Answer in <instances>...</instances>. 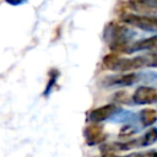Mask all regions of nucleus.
Wrapping results in <instances>:
<instances>
[{
  "mask_svg": "<svg viewBox=\"0 0 157 157\" xmlns=\"http://www.w3.org/2000/svg\"><path fill=\"white\" fill-rule=\"evenodd\" d=\"M118 112H119V107L114 103H109V104H105V105H102L99 108L91 110L87 115V119L91 123H101L103 120L110 119L112 117L117 115Z\"/></svg>",
  "mask_w": 157,
  "mask_h": 157,
  "instance_id": "obj_5",
  "label": "nucleus"
},
{
  "mask_svg": "<svg viewBox=\"0 0 157 157\" xmlns=\"http://www.w3.org/2000/svg\"><path fill=\"white\" fill-rule=\"evenodd\" d=\"M147 58H148V64H147V66L157 67V53L147 54Z\"/></svg>",
  "mask_w": 157,
  "mask_h": 157,
  "instance_id": "obj_13",
  "label": "nucleus"
},
{
  "mask_svg": "<svg viewBox=\"0 0 157 157\" xmlns=\"http://www.w3.org/2000/svg\"><path fill=\"white\" fill-rule=\"evenodd\" d=\"M120 20L130 26L137 27L142 31L157 32V15H136V13H124Z\"/></svg>",
  "mask_w": 157,
  "mask_h": 157,
  "instance_id": "obj_3",
  "label": "nucleus"
},
{
  "mask_svg": "<svg viewBox=\"0 0 157 157\" xmlns=\"http://www.w3.org/2000/svg\"><path fill=\"white\" fill-rule=\"evenodd\" d=\"M139 117H140V121L142 123L144 126H150L157 120V110L151 109V108H146V109H142L140 112Z\"/></svg>",
  "mask_w": 157,
  "mask_h": 157,
  "instance_id": "obj_10",
  "label": "nucleus"
},
{
  "mask_svg": "<svg viewBox=\"0 0 157 157\" xmlns=\"http://www.w3.org/2000/svg\"><path fill=\"white\" fill-rule=\"evenodd\" d=\"M121 157H157V151L150 150V151H144V152H134V153H129Z\"/></svg>",
  "mask_w": 157,
  "mask_h": 157,
  "instance_id": "obj_12",
  "label": "nucleus"
},
{
  "mask_svg": "<svg viewBox=\"0 0 157 157\" xmlns=\"http://www.w3.org/2000/svg\"><path fill=\"white\" fill-rule=\"evenodd\" d=\"M58 77H59V72H58L56 70H50V72H49V81H48V85H47V87H45L44 96H48V94L52 92L53 87H54L55 83H56Z\"/></svg>",
  "mask_w": 157,
  "mask_h": 157,
  "instance_id": "obj_11",
  "label": "nucleus"
},
{
  "mask_svg": "<svg viewBox=\"0 0 157 157\" xmlns=\"http://www.w3.org/2000/svg\"><path fill=\"white\" fill-rule=\"evenodd\" d=\"M135 104H151L157 102V90L150 86H140L132 94Z\"/></svg>",
  "mask_w": 157,
  "mask_h": 157,
  "instance_id": "obj_6",
  "label": "nucleus"
},
{
  "mask_svg": "<svg viewBox=\"0 0 157 157\" xmlns=\"http://www.w3.org/2000/svg\"><path fill=\"white\" fill-rule=\"evenodd\" d=\"M157 49V34L151 36L148 38H144L140 39L135 43H131L126 53H134V52H142V50H156Z\"/></svg>",
  "mask_w": 157,
  "mask_h": 157,
  "instance_id": "obj_7",
  "label": "nucleus"
},
{
  "mask_svg": "<svg viewBox=\"0 0 157 157\" xmlns=\"http://www.w3.org/2000/svg\"><path fill=\"white\" fill-rule=\"evenodd\" d=\"M150 6H152L153 9H157V0H145Z\"/></svg>",
  "mask_w": 157,
  "mask_h": 157,
  "instance_id": "obj_16",
  "label": "nucleus"
},
{
  "mask_svg": "<svg viewBox=\"0 0 157 157\" xmlns=\"http://www.w3.org/2000/svg\"><path fill=\"white\" fill-rule=\"evenodd\" d=\"M147 64H148L147 55L123 58V56H118L117 54H108L103 58V65L105 69L112 71H119V72H126L130 70L140 69V67L147 66Z\"/></svg>",
  "mask_w": 157,
  "mask_h": 157,
  "instance_id": "obj_2",
  "label": "nucleus"
},
{
  "mask_svg": "<svg viewBox=\"0 0 157 157\" xmlns=\"http://www.w3.org/2000/svg\"><path fill=\"white\" fill-rule=\"evenodd\" d=\"M136 82H141V72L115 74V75H109L102 80V85L105 87L131 86Z\"/></svg>",
  "mask_w": 157,
  "mask_h": 157,
  "instance_id": "obj_4",
  "label": "nucleus"
},
{
  "mask_svg": "<svg viewBox=\"0 0 157 157\" xmlns=\"http://www.w3.org/2000/svg\"><path fill=\"white\" fill-rule=\"evenodd\" d=\"M9 5H12V6H18V5H21V4H23V2H26L27 0H5Z\"/></svg>",
  "mask_w": 157,
  "mask_h": 157,
  "instance_id": "obj_14",
  "label": "nucleus"
},
{
  "mask_svg": "<svg viewBox=\"0 0 157 157\" xmlns=\"http://www.w3.org/2000/svg\"><path fill=\"white\" fill-rule=\"evenodd\" d=\"M135 32L124 25L110 22L104 28V39L109 44V48L114 52L126 53L128 47L131 44Z\"/></svg>",
  "mask_w": 157,
  "mask_h": 157,
  "instance_id": "obj_1",
  "label": "nucleus"
},
{
  "mask_svg": "<svg viewBox=\"0 0 157 157\" xmlns=\"http://www.w3.org/2000/svg\"><path fill=\"white\" fill-rule=\"evenodd\" d=\"M102 157H119V156H117L114 152H110V151H104Z\"/></svg>",
  "mask_w": 157,
  "mask_h": 157,
  "instance_id": "obj_15",
  "label": "nucleus"
},
{
  "mask_svg": "<svg viewBox=\"0 0 157 157\" xmlns=\"http://www.w3.org/2000/svg\"><path fill=\"white\" fill-rule=\"evenodd\" d=\"M85 137L87 141V145L93 146V145H98L101 142H103L105 140V134L103 132L102 126L99 125H90L85 129Z\"/></svg>",
  "mask_w": 157,
  "mask_h": 157,
  "instance_id": "obj_8",
  "label": "nucleus"
},
{
  "mask_svg": "<svg viewBox=\"0 0 157 157\" xmlns=\"http://www.w3.org/2000/svg\"><path fill=\"white\" fill-rule=\"evenodd\" d=\"M157 141V129H151L147 132H145L141 137L132 140L134 147H145L155 144Z\"/></svg>",
  "mask_w": 157,
  "mask_h": 157,
  "instance_id": "obj_9",
  "label": "nucleus"
}]
</instances>
